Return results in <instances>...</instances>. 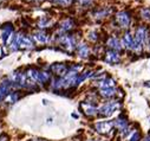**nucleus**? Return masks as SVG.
<instances>
[{"label": "nucleus", "instance_id": "f257e3e1", "mask_svg": "<svg viewBox=\"0 0 150 141\" xmlns=\"http://www.w3.org/2000/svg\"><path fill=\"white\" fill-rule=\"evenodd\" d=\"M13 44L16 48H23V49H31L33 48V43L30 37H27L24 33H18L17 36L13 37Z\"/></svg>", "mask_w": 150, "mask_h": 141}, {"label": "nucleus", "instance_id": "f03ea898", "mask_svg": "<svg viewBox=\"0 0 150 141\" xmlns=\"http://www.w3.org/2000/svg\"><path fill=\"white\" fill-rule=\"evenodd\" d=\"M58 42L69 50H72L74 46H76V41H74V38L72 36H66L65 34V36H62L58 38Z\"/></svg>", "mask_w": 150, "mask_h": 141}, {"label": "nucleus", "instance_id": "aec40b11", "mask_svg": "<svg viewBox=\"0 0 150 141\" xmlns=\"http://www.w3.org/2000/svg\"><path fill=\"white\" fill-rule=\"evenodd\" d=\"M89 38H90L91 41H96V39H97V37H96V32H90V33H89Z\"/></svg>", "mask_w": 150, "mask_h": 141}, {"label": "nucleus", "instance_id": "6ab92c4d", "mask_svg": "<svg viewBox=\"0 0 150 141\" xmlns=\"http://www.w3.org/2000/svg\"><path fill=\"white\" fill-rule=\"evenodd\" d=\"M50 24H51L50 20H47V19H43V20L39 23V26H40V27H46V26H49Z\"/></svg>", "mask_w": 150, "mask_h": 141}, {"label": "nucleus", "instance_id": "39448f33", "mask_svg": "<svg viewBox=\"0 0 150 141\" xmlns=\"http://www.w3.org/2000/svg\"><path fill=\"white\" fill-rule=\"evenodd\" d=\"M117 103H115V102H109V103H106V104H104L103 107L99 109V112H100V114L102 115H110V114H112L114 113V110L115 109H117Z\"/></svg>", "mask_w": 150, "mask_h": 141}, {"label": "nucleus", "instance_id": "7ed1b4c3", "mask_svg": "<svg viewBox=\"0 0 150 141\" xmlns=\"http://www.w3.org/2000/svg\"><path fill=\"white\" fill-rule=\"evenodd\" d=\"M13 36V28L10 24L3 26L1 28V39H3V43L6 44L8 39H11V37Z\"/></svg>", "mask_w": 150, "mask_h": 141}, {"label": "nucleus", "instance_id": "6e6552de", "mask_svg": "<svg viewBox=\"0 0 150 141\" xmlns=\"http://www.w3.org/2000/svg\"><path fill=\"white\" fill-rule=\"evenodd\" d=\"M123 44L125 48L128 49H135V39L132 38V36L130 33H125L123 37Z\"/></svg>", "mask_w": 150, "mask_h": 141}, {"label": "nucleus", "instance_id": "9b49d317", "mask_svg": "<svg viewBox=\"0 0 150 141\" xmlns=\"http://www.w3.org/2000/svg\"><path fill=\"white\" fill-rule=\"evenodd\" d=\"M110 127H111V123L110 122H99V123L96 125V129L98 132H102V133L108 132L110 129Z\"/></svg>", "mask_w": 150, "mask_h": 141}, {"label": "nucleus", "instance_id": "dca6fc26", "mask_svg": "<svg viewBox=\"0 0 150 141\" xmlns=\"http://www.w3.org/2000/svg\"><path fill=\"white\" fill-rule=\"evenodd\" d=\"M141 14H142L143 19H145V20H150V10H149V9H144V10H142Z\"/></svg>", "mask_w": 150, "mask_h": 141}, {"label": "nucleus", "instance_id": "9d476101", "mask_svg": "<svg viewBox=\"0 0 150 141\" xmlns=\"http://www.w3.org/2000/svg\"><path fill=\"white\" fill-rule=\"evenodd\" d=\"M108 45H109L110 48H112V49H115V50H120V49L122 48L120 41H118L117 38H115V37H112V38H110V39L108 41Z\"/></svg>", "mask_w": 150, "mask_h": 141}, {"label": "nucleus", "instance_id": "a211bd4d", "mask_svg": "<svg viewBox=\"0 0 150 141\" xmlns=\"http://www.w3.org/2000/svg\"><path fill=\"white\" fill-rule=\"evenodd\" d=\"M77 1L83 5V6H88V5H91L92 4V0H77Z\"/></svg>", "mask_w": 150, "mask_h": 141}, {"label": "nucleus", "instance_id": "ddd939ff", "mask_svg": "<svg viewBox=\"0 0 150 141\" xmlns=\"http://www.w3.org/2000/svg\"><path fill=\"white\" fill-rule=\"evenodd\" d=\"M78 55L81 56V57H88V55H89V49H88V46L85 45V44H81L79 46H78Z\"/></svg>", "mask_w": 150, "mask_h": 141}, {"label": "nucleus", "instance_id": "2eb2a0df", "mask_svg": "<svg viewBox=\"0 0 150 141\" xmlns=\"http://www.w3.org/2000/svg\"><path fill=\"white\" fill-rule=\"evenodd\" d=\"M100 94L103 96H105V97H110V96H112V95L115 94V90L112 89V88H106V89H102L100 90Z\"/></svg>", "mask_w": 150, "mask_h": 141}, {"label": "nucleus", "instance_id": "f3484780", "mask_svg": "<svg viewBox=\"0 0 150 141\" xmlns=\"http://www.w3.org/2000/svg\"><path fill=\"white\" fill-rule=\"evenodd\" d=\"M53 1L57 3V4L60 5V6H67V5L71 4L72 0H53Z\"/></svg>", "mask_w": 150, "mask_h": 141}, {"label": "nucleus", "instance_id": "20e7f679", "mask_svg": "<svg viewBox=\"0 0 150 141\" xmlns=\"http://www.w3.org/2000/svg\"><path fill=\"white\" fill-rule=\"evenodd\" d=\"M116 19H117V23L120 24L121 27L125 28V27H128L130 25V17H129V14L127 12H120L117 14Z\"/></svg>", "mask_w": 150, "mask_h": 141}, {"label": "nucleus", "instance_id": "0eeeda50", "mask_svg": "<svg viewBox=\"0 0 150 141\" xmlns=\"http://www.w3.org/2000/svg\"><path fill=\"white\" fill-rule=\"evenodd\" d=\"M33 37H34V39H35L37 42L42 43V44L49 42V36H47V34H46L44 31H37V32H34Z\"/></svg>", "mask_w": 150, "mask_h": 141}, {"label": "nucleus", "instance_id": "412c9836", "mask_svg": "<svg viewBox=\"0 0 150 141\" xmlns=\"http://www.w3.org/2000/svg\"><path fill=\"white\" fill-rule=\"evenodd\" d=\"M1 100H3V98H1V97H0V102H1Z\"/></svg>", "mask_w": 150, "mask_h": 141}, {"label": "nucleus", "instance_id": "4468645a", "mask_svg": "<svg viewBox=\"0 0 150 141\" xmlns=\"http://www.w3.org/2000/svg\"><path fill=\"white\" fill-rule=\"evenodd\" d=\"M18 98H19V96H18L17 93H11L10 95L6 96V102H8V103H14Z\"/></svg>", "mask_w": 150, "mask_h": 141}, {"label": "nucleus", "instance_id": "1a4fd4ad", "mask_svg": "<svg viewBox=\"0 0 150 141\" xmlns=\"http://www.w3.org/2000/svg\"><path fill=\"white\" fill-rule=\"evenodd\" d=\"M105 59H106V62H109V63H116V62L120 61V56H118V53L115 52V51H109V52H106Z\"/></svg>", "mask_w": 150, "mask_h": 141}, {"label": "nucleus", "instance_id": "423d86ee", "mask_svg": "<svg viewBox=\"0 0 150 141\" xmlns=\"http://www.w3.org/2000/svg\"><path fill=\"white\" fill-rule=\"evenodd\" d=\"M51 70H52V71H53L54 74L59 75V76H65V75L67 74V71H69L67 66H66L65 64H63V63L53 64V65L51 66Z\"/></svg>", "mask_w": 150, "mask_h": 141}, {"label": "nucleus", "instance_id": "f8f14e48", "mask_svg": "<svg viewBox=\"0 0 150 141\" xmlns=\"http://www.w3.org/2000/svg\"><path fill=\"white\" fill-rule=\"evenodd\" d=\"M72 26H73V23H72L71 19H65L64 21L60 23V28H62L63 31H67V30L72 28Z\"/></svg>", "mask_w": 150, "mask_h": 141}]
</instances>
